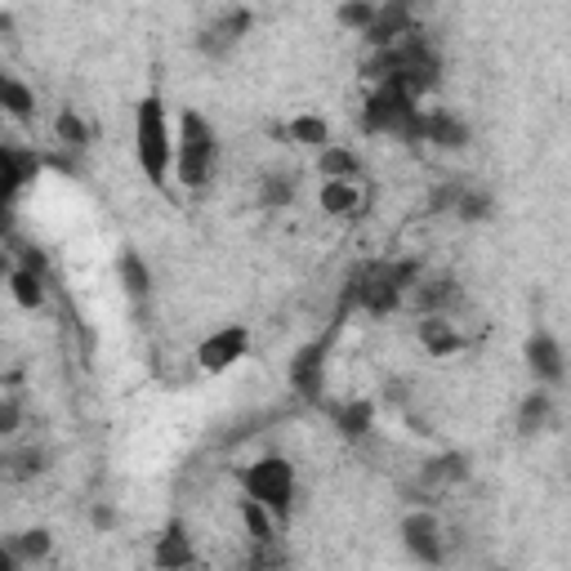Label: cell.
I'll return each mask as SVG.
<instances>
[{
    "label": "cell",
    "instance_id": "d6a6232c",
    "mask_svg": "<svg viewBox=\"0 0 571 571\" xmlns=\"http://www.w3.org/2000/svg\"><path fill=\"white\" fill-rule=\"evenodd\" d=\"M375 14H380V6H371V0H344V6L336 10L340 28H344V32H358V36H366V32L375 28Z\"/></svg>",
    "mask_w": 571,
    "mask_h": 571
},
{
    "label": "cell",
    "instance_id": "e0dca14e",
    "mask_svg": "<svg viewBox=\"0 0 571 571\" xmlns=\"http://www.w3.org/2000/svg\"><path fill=\"white\" fill-rule=\"evenodd\" d=\"M416 336L429 349V358H451V353L464 349V331H455L451 317H420L416 321Z\"/></svg>",
    "mask_w": 571,
    "mask_h": 571
},
{
    "label": "cell",
    "instance_id": "83f0119b",
    "mask_svg": "<svg viewBox=\"0 0 571 571\" xmlns=\"http://www.w3.org/2000/svg\"><path fill=\"white\" fill-rule=\"evenodd\" d=\"M295 193H299V179H295L290 171H264V179H260V201H264L268 210H286V206L295 201Z\"/></svg>",
    "mask_w": 571,
    "mask_h": 571
},
{
    "label": "cell",
    "instance_id": "7402d4cb",
    "mask_svg": "<svg viewBox=\"0 0 571 571\" xmlns=\"http://www.w3.org/2000/svg\"><path fill=\"white\" fill-rule=\"evenodd\" d=\"M469 477V460L460 455V451H442V455H433V460H425V469H420V486H455V482H464Z\"/></svg>",
    "mask_w": 571,
    "mask_h": 571
},
{
    "label": "cell",
    "instance_id": "8992f818",
    "mask_svg": "<svg viewBox=\"0 0 571 571\" xmlns=\"http://www.w3.org/2000/svg\"><path fill=\"white\" fill-rule=\"evenodd\" d=\"M397 536H402V549L411 553L420 567L438 571L447 562V527L433 509H406L402 523H397Z\"/></svg>",
    "mask_w": 571,
    "mask_h": 571
},
{
    "label": "cell",
    "instance_id": "ac0fdd59",
    "mask_svg": "<svg viewBox=\"0 0 571 571\" xmlns=\"http://www.w3.org/2000/svg\"><path fill=\"white\" fill-rule=\"evenodd\" d=\"M553 425V393L549 388H531L523 402H518V416H514V429L518 438H536Z\"/></svg>",
    "mask_w": 571,
    "mask_h": 571
},
{
    "label": "cell",
    "instance_id": "4dcf8cb0",
    "mask_svg": "<svg viewBox=\"0 0 571 571\" xmlns=\"http://www.w3.org/2000/svg\"><path fill=\"white\" fill-rule=\"evenodd\" d=\"M50 469V451L45 447H23L6 460V477L10 482H28V477H41Z\"/></svg>",
    "mask_w": 571,
    "mask_h": 571
},
{
    "label": "cell",
    "instance_id": "7c38bea8",
    "mask_svg": "<svg viewBox=\"0 0 571 571\" xmlns=\"http://www.w3.org/2000/svg\"><path fill=\"white\" fill-rule=\"evenodd\" d=\"M36 175H41V156L36 152H28L19 143L0 147V188H6V201H14Z\"/></svg>",
    "mask_w": 571,
    "mask_h": 571
},
{
    "label": "cell",
    "instance_id": "5bb4252c",
    "mask_svg": "<svg viewBox=\"0 0 571 571\" xmlns=\"http://www.w3.org/2000/svg\"><path fill=\"white\" fill-rule=\"evenodd\" d=\"M425 143H433L442 152H460L473 143V130L464 117H455L447 108H425Z\"/></svg>",
    "mask_w": 571,
    "mask_h": 571
},
{
    "label": "cell",
    "instance_id": "1f68e13d",
    "mask_svg": "<svg viewBox=\"0 0 571 571\" xmlns=\"http://www.w3.org/2000/svg\"><path fill=\"white\" fill-rule=\"evenodd\" d=\"M237 571H290V558L282 545H251V553L237 562Z\"/></svg>",
    "mask_w": 571,
    "mask_h": 571
},
{
    "label": "cell",
    "instance_id": "f546056e",
    "mask_svg": "<svg viewBox=\"0 0 571 571\" xmlns=\"http://www.w3.org/2000/svg\"><path fill=\"white\" fill-rule=\"evenodd\" d=\"M54 139H58L63 147H72V152L90 147V125H86V117H80L76 108H58V117H54Z\"/></svg>",
    "mask_w": 571,
    "mask_h": 571
},
{
    "label": "cell",
    "instance_id": "d590c367",
    "mask_svg": "<svg viewBox=\"0 0 571 571\" xmlns=\"http://www.w3.org/2000/svg\"><path fill=\"white\" fill-rule=\"evenodd\" d=\"M19 268H32V273L45 277V255H41V251H23V264H19Z\"/></svg>",
    "mask_w": 571,
    "mask_h": 571
},
{
    "label": "cell",
    "instance_id": "f1b7e54d",
    "mask_svg": "<svg viewBox=\"0 0 571 571\" xmlns=\"http://www.w3.org/2000/svg\"><path fill=\"white\" fill-rule=\"evenodd\" d=\"M10 295H14L19 308L36 312V308L45 304V277L32 273V268H10Z\"/></svg>",
    "mask_w": 571,
    "mask_h": 571
},
{
    "label": "cell",
    "instance_id": "6da1fadb",
    "mask_svg": "<svg viewBox=\"0 0 571 571\" xmlns=\"http://www.w3.org/2000/svg\"><path fill=\"white\" fill-rule=\"evenodd\" d=\"M134 161L152 188H166L175 175V130L161 95H143L134 103Z\"/></svg>",
    "mask_w": 571,
    "mask_h": 571
},
{
    "label": "cell",
    "instance_id": "30bf717a",
    "mask_svg": "<svg viewBox=\"0 0 571 571\" xmlns=\"http://www.w3.org/2000/svg\"><path fill=\"white\" fill-rule=\"evenodd\" d=\"M152 567L156 571H193L197 567V545H193V536L179 518L166 523L161 536L152 540Z\"/></svg>",
    "mask_w": 571,
    "mask_h": 571
},
{
    "label": "cell",
    "instance_id": "d6986e66",
    "mask_svg": "<svg viewBox=\"0 0 571 571\" xmlns=\"http://www.w3.org/2000/svg\"><path fill=\"white\" fill-rule=\"evenodd\" d=\"M331 425H336V433H340V438L362 442V438L375 429V406H371L366 397L340 402V406H331Z\"/></svg>",
    "mask_w": 571,
    "mask_h": 571
},
{
    "label": "cell",
    "instance_id": "d4e9b609",
    "mask_svg": "<svg viewBox=\"0 0 571 571\" xmlns=\"http://www.w3.org/2000/svg\"><path fill=\"white\" fill-rule=\"evenodd\" d=\"M286 134H290V143H299V147H317V152L331 147V125H326V117H317V112L290 117V121H286Z\"/></svg>",
    "mask_w": 571,
    "mask_h": 571
},
{
    "label": "cell",
    "instance_id": "3957f363",
    "mask_svg": "<svg viewBox=\"0 0 571 571\" xmlns=\"http://www.w3.org/2000/svg\"><path fill=\"white\" fill-rule=\"evenodd\" d=\"M362 130L388 134V139H402V143H425V108L411 90L375 86L371 99L362 103Z\"/></svg>",
    "mask_w": 571,
    "mask_h": 571
},
{
    "label": "cell",
    "instance_id": "4fadbf2b",
    "mask_svg": "<svg viewBox=\"0 0 571 571\" xmlns=\"http://www.w3.org/2000/svg\"><path fill=\"white\" fill-rule=\"evenodd\" d=\"M460 282L451 277V273H429L416 290H411V308L420 312V317H447V308L451 304H460Z\"/></svg>",
    "mask_w": 571,
    "mask_h": 571
},
{
    "label": "cell",
    "instance_id": "52a82bcc",
    "mask_svg": "<svg viewBox=\"0 0 571 571\" xmlns=\"http://www.w3.org/2000/svg\"><path fill=\"white\" fill-rule=\"evenodd\" d=\"M255 32V14L251 10H241V6H232V10H219L206 28H201V36H197V50L206 54V58H228L241 41H246Z\"/></svg>",
    "mask_w": 571,
    "mask_h": 571
},
{
    "label": "cell",
    "instance_id": "5b68a950",
    "mask_svg": "<svg viewBox=\"0 0 571 571\" xmlns=\"http://www.w3.org/2000/svg\"><path fill=\"white\" fill-rule=\"evenodd\" d=\"M344 304L349 308H362L371 317H388L406 304V295L397 290L393 282V264H366L349 277V290H344Z\"/></svg>",
    "mask_w": 571,
    "mask_h": 571
},
{
    "label": "cell",
    "instance_id": "cb8c5ba5",
    "mask_svg": "<svg viewBox=\"0 0 571 571\" xmlns=\"http://www.w3.org/2000/svg\"><path fill=\"white\" fill-rule=\"evenodd\" d=\"M0 108H6V117H14V121H32L36 117V95H32V86L28 80H19V76H0Z\"/></svg>",
    "mask_w": 571,
    "mask_h": 571
},
{
    "label": "cell",
    "instance_id": "836d02e7",
    "mask_svg": "<svg viewBox=\"0 0 571 571\" xmlns=\"http://www.w3.org/2000/svg\"><path fill=\"white\" fill-rule=\"evenodd\" d=\"M19 420H23V411H19V397H6L0 402V433H19Z\"/></svg>",
    "mask_w": 571,
    "mask_h": 571
},
{
    "label": "cell",
    "instance_id": "44dd1931",
    "mask_svg": "<svg viewBox=\"0 0 571 571\" xmlns=\"http://www.w3.org/2000/svg\"><path fill=\"white\" fill-rule=\"evenodd\" d=\"M237 509H241V527H246L251 545H277V527H282V523H277L273 509H264V505L251 501V496H241Z\"/></svg>",
    "mask_w": 571,
    "mask_h": 571
},
{
    "label": "cell",
    "instance_id": "8fae6325",
    "mask_svg": "<svg viewBox=\"0 0 571 571\" xmlns=\"http://www.w3.org/2000/svg\"><path fill=\"white\" fill-rule=\"evenodd\" d=\"M411 32H420L411 6H402V0H388V6H380V14H375V28L366 32V45H371V54H375V50H388V45L406 41Z\"/></svg>",
    "mask_w": 571,
    "mask_h": 571
},
{
    "label": "cell",
    "instance_id": "2e32d148",
    "mask_svg": "<svg viewBox=\"0 0 571 571\" xmlns=\"http://www.w3.org/2000/svg\"><path fill=\"white\" fill-rule=\"evenodd\" d=\"M321 375H326V349L321 344L299 349L290 362V384L299 388L304 402H321Z\"/></svg>",
    "mask_w": 571,
    "mask_h": 571
},
{
    "label": "cell",
    "instance_id": "484cf974",
    "mask_svg": "<svg viewBox=\"0 0 571 571\" xmlns=\"http://www.w3.org/2000/svg\"><path fill=\"white\" fill-rule=\"evenodd\" d=\"M460 223H486L496 215V197L486 193V188H477V184H464L460 188V197H455V210H451Z\"/></svg>",
    "mask_w": 571,
    "mask_h": 571
},
{
    "label": "cell",
    "instance_id": "7a4b0ae2",
    "mask_svg": "<svg viewBox=\"0 0 571 571\" xmlns=\"http://www.w3.org/2000/svg\"><path fill=\"white\" fill-rule=\"evenodd\" d=\"M215 166H219L215 125L197 108H184L179 112V134H175V175H179V184L188 193H201L215 179Z\"/></svg>",
    "mask_w": 571,
    "mask_h": 571
},
{
    "label": "cell",
    "instance_id": "9a60e30c",
    "mask_svg": "<svg viewBox=\"0 0 571 571\" xmlns=\"http://www.w3.org/2000/svg\"><path fill=\"white\" fill-rule=\"evenodd\" d=\"M317 175H321L326 184H362V175H366V161H362L353 147L331 143L326 152H317Z\"/></svg>",
    "mask_w": 571,
    "mask_h": 571
},
{
    "label": "cell",
    "instance_id": "9c48e42d",
    "mask_svg": "<svg viewBox=\"0 0 571 571\" xmlns=\"http://www.w3.org/2000/svg\"><path fill=\"white\" fill-rule=\"evenodd\" d=\"M523 362H527L536 388H553V384H562V375H567L562 344H558L549 331H531V336H527V344H523Z\"/></svg>",
    "mask_w": 571,
    "mask_h": 571
},
{
    "label": "cell",
    "instance_id": "603a6c76",
    "mask_svg": "<svg viewBox=\"0 0 571 571\" xmlns=\"http://www.w3.org/2000/svg\"><path fill=\"white\" fill-rule=\"evenodd\" d=\"M6 549H14L28 567H41V562H50V553H54V531H50V527H28V531H14V536L6 540Z\"/></svg>",
    "mask_w": 571,
    "mask_h": 571
},
{
    "label": "cell",
    "instance_id": "e575fe53",
    "mask_svg": "<svg viewBox=\"0 0 571 571\" xmlns=\"http://www.w3.org/2000/svg\"><path fill=\"white\" fill-rule=\"evenodd\" d=\"M90 523H95V531H112V527H117V509H112V505H95V509H90Z\"/></svg>",
    "mask_w": 571,
    "mask_h": 571
},
{
    "label": "cell",
    "instance_id": "277c9868",
    "mask_svg": "<svg viewBox=\"0 0 571 571\" xmlns=\"http://www.w3.org/2000/svg\"><path fill=\"white\" fill-rule=\"evenodd\" d=\"M237 477H241V492H246L251 501L273 509L277 523H290V514H295V464L286 455H260Z\"/></svg>",
    "mask_w": 571,
    "mask_h": 571
},
{
    "label": "cell",
    "instance_id": "ffe728a7",
    "mask_svg": "<svg viewBox=\"0 0 571 571\" xmlns=\"http://www.w3.org/2000/svg\"><path fill=\"white\" fill-rule=\"evenodd\" d=\"M317 201H321V210H326V215H336V219H353V215H362L366 193H362V184H321Z\"/></svg>",
    "mask_w": 571,
    "mask_h": 571
},
{
    "label": "cell",
    "instance_id": "ba28073f",
    "mask_svg": "<svg viewBox=\"0 0 571 571\" xmlns=\"http://www.w3.org/2000/svg\"><path fill=\"white\" fill-rule=\"evenodd\" d=\"M246 353H251V326L232 321V326H219L215 336H206V340L197 344V366H201L206 375H223V371H232Z\"/></svg>",
    "mask_w": 571,
    "mask_h": 571
},
{
    "label": "cell",
    "instance_id": "4316f807",
    "mask_svg": "<svg viewBox=\"0 0 571 571\" xmlns=\"http://www.w3.org/2000/svg\"><path fill=\"white\" fill-rule=\"evenodd\" d=\"M117 277H121V286H125L130 299H147V290H152V268H147V260H143L139 251H121Z\"/></svg>",
    "mask_w": 571,
    "mask_h": 571
}]
</instances>
